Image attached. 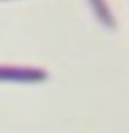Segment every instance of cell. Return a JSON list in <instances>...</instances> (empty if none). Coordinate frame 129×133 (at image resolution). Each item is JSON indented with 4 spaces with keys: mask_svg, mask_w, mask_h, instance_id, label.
<instances>
[{
    "mask_svg": "<svg viewBox=\"0 0 129 133\" xmlns=\"http://www.w3.org/2000/svg\"><path fill=\"white\" fill-rule=\"evenodd\" d=\"M48 78L45 69L32 66H11L0 64V81L9 82H42Z\"/></svg>",
    "mask_w": 129,
    "mask_h": 133,
    "instance_id": "6da1fadb",
    "label": "cell"
}]
</instances>
